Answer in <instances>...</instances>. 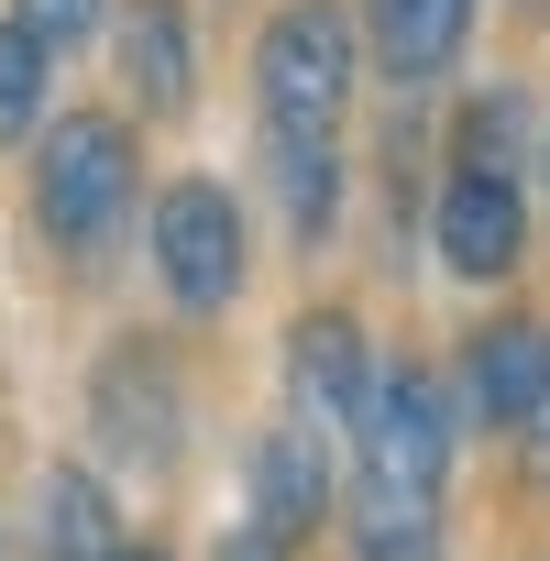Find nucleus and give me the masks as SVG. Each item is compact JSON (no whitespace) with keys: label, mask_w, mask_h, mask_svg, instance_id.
<instances>
[{"label":"nucleus","mask_w":550,"mask_h":561,"mask_svg":"<svg viewBox=\"0 0 550 561\" xmlns=\"http://www.w3.org/2000/svg\"><path fill=\"white\" fill-rule=\"evenodd\" d=\"M440 484H451V397L419 364H386L353 430V561H440Z\"/></svg>","instance_id":"nucleus-1"},{"label":"nucleus","mask_w":550,"mask_h":561,"mask_svg":"<svg viewBox=\"0 0 550 561\" xmlns=\"http://www.w3.org/2000/svg\"><path fill=\"white\" fill-rule=\"evenodd\" d=\"M209 561H298V550H275V539H264V528H231V539H220V550H209Z\"/></svg>","instance_id":"nucleus-17"},{"label":"nucleus","mask_w":550,"mask_h":561,"mask_svg":"<svg viewBox=\"0 0 550 561\" xmlns=\"http://www.w3.org/2000/svg\"><path fill=\"white\" fill-rule=\"evenodd\" d=\"M517 89H484L462 122H451V165H440V198H429V242L451 275H473V287H495V275L517 264L528 242V187H517Z\"/></svg>","instance_id":"nucleus-2"},{"label":"nucleus","mask_w":550,"mask_h":561,"mask_svg":"<svg viewBox=\"0 0 550 561\" xmlns=\"http://www.w3.org/2000/svg\"><path fill=\"white\" fill-rule=\"evenodd\" d=\"M320 517H331V451H320V430H309V419L264 430V440H253V517H242V528H264L275 550H298Z\"/></svg>","instance_id":"nucleus-8"},{"label":"nucleus","mask_w":550,"mask_h":561,"mask_svg":"<svg viewBox=\"0 0 550 561\" xmlns=\"http://www.w3.org/2000/svg\"><path fill=\"white\" fill-rule=\"evenodd\" d=\"M539 331H550V320H495V331L462 342V408H473V419L517 430V408H528V386H539Z\"/></svg>","instance_id":"nucleus-11"},{"label":"nucleus","mask_w":550,"mask_h":561,"mask_svg":"<svg viewBox=\"0 0 550 561\" xmlns=\"http://www.w3.org/2000/svg\"><path fill=\"white\" fill-rule=\"evenodd\" d=\"M517 462H528V484H550V331H539V386L517 408Z\"/></svg>","instance_id":"nucleus-16"},{"label":"nucleus","mask_w":550,"mask_h":561,"mask_svg":"<svg viewBox=\"0 0 550 561\" xmlns=\"http://www.w3.org/2000/svg\"><path fill=\"white\" fill-rule=\"evenodd\" d=\"M539 187H550V133H539Z\"/></svg>","instance_id":"nucleus-18"},{"label":"nucleus","mask_w":550,"mask_h":561,"mask_svg":"<svg viewBox=\"0 0 550 561\" xmlns=\"http://www.w3.org/2000/svg\"><path fill=\"white\" fill-rule=\"evenodd\" d=\"M133 198H144V144H133V122L67 111V122L34 144V220H45V242H56L67 264H111Z\"/></svg>","instance_id":"nucleus-3"},{"label":"nucleus","mask_w":550,"mask_h":561,"mask_svg":"<svg viewBox=\"0 0 550 561\" xmlns=\"http://www.w3.org/2000/svg\"><path fill=\"white\" fill-rule=\"evenodd\" d=\"M364 45H375V67H386L397 89H429V78H451L462 45H473V0H375V12H364Z\"/></svg>","instance_id":"nucleus-9"},{"label":"nucleus","mask_w":550,"mask_h":561,"mask_svg":"<svg viewBox=\"0 0 550 561\" xmlns=\"http://www.w3.org/2000/svg\"><path fill=\"white\" fill-rule=\"evenodd\" d=\"M45 78H56V56H45L23 23H0V144H23V133L45 122Z\"/></svg>","instance_id":"nucleus-14"},{"label":"nucleus","mask_w":550,"mask_h":561,"mask_svg":"<svg viewBox=\"0 0 550 561\" xmlns=\"http://www.w3.org/2000/svg\"><path fill=\"white\" fill-rule=\"evenodd\" d=\"M89 430L122 473H165L176 440H187V386H176V353L165 342H111L100 375H89Z\"/></svg>","instance_id":"nucleus-5"},{"label":"nucleus","mask_w":550,"mask_h":561,"mask_svg":"<svg viewBox=\"0 0 550 561\" xmlns=\"http://www.w3.org/2000/svg\"><path fill=\"white\" fill-rule=\"evenodd\" d=\"M122 561H154V550H122Z\"/></svg>","instance_id":"nucleus-19"},{"label":"nucleus","mask_w":550,"mask_h":561,"mask_svg":"<svg viewBox=\"0 0 550 561\" xmlns=\"http://www.w3.org/2000/svg\"><path fill=\"white\" fill-rule=\"evenodd\" d=\"M111 528H122V517H111L100 473L56 462V473H45V550H56V561H122V539H111Z\"/></svg>","instance_id":"nucleus-13"},{"label":"nucleus","mask_w":550,"mask_h":561,"mask_svg":"<svg viewBox=\"0 0 550 561\" xmlns=\"http://www.w3.org/2000/svg\"><path fill=\"white\" fill-rule=\"evenodd\" d=\"M154 275H165V298L176 309H231L242 298V209L220 176H176L154 198Z\"/></svg>","instance_id":"nucleus-6"},{"label":"nucleus","mask_w":550,"mask_h":561,"mask_svg":"<svg viewBox=\"0 0 550 561\" xmlns=\"http://www.w3.org/2000/svg\"><path fill=\"white\" fill-rule=\"evenodd\" d=\"M264 176H275V209H287L298 242H331V220H342V144H264Z\"/></svg>","instance_id":"nucleus-12"},{"label":"nucleus","mask_w":550,"mask_h":561,"mask_svg":"<svg viewBox=\"0 0 550 561\" xmlns=\"http://www.w3.org/2000/svg\"><path fill=\"white\" fill-rule=\"evenodd\" d=\"M122 78L165 122L198 100V45H187V0H122Z\"/></svg>","instance_id":"nucleus-10"},{"label":"nucleus","mask_w":550,"mask_h":561,"mask_svg":"<svg viewBox=\"0 0 550 561\" xmlns=\"http://www.w3.org/2000/svg\"><path fill=\"white\" fill-rule=\"evenodd\" d=\"M287 375H298L309 419H331V430H364V408H375V386H386V364H375V342H364L353 309H309V320L287 331Z\"/></svg>","instance_id":"nucleus-7"},{"label":"nucleus","mask_w":550,"mask_h":561,"mask_svg":"<svg viewBox=\"0 0 550 561\" xmlns=\"http://www.w3.org/2000/svg\"><path fill=\"white\" fill-rule=\"evenodd\" d=\"M353 67H364V23H353V0H287V12L264 23V45H253L264 144H342Z\"/></svg>","instance_id":"nucleus-4"},{"label":"nucleus","mask_w":550,"mask_h":561,"mask_svg":"<svg viewBox=\"0 0 550 561\" xmlns=\"http://www.w3.org/2000/svg\"><path fill=\"white\" fill-rule=\"evenodd\" d=\"M12 23H23V34H34L45 56H78V45L100 34V0H23Z\"/></svg>","instance_id":"nucleus-15"}]
</instances>
